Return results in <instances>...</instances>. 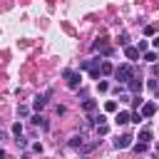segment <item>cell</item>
<instances>
[{
  "mask_svg": "<svg viewBox=\"0 0 159 159\" xmlns=\"http://www.w3.org/2000/svg\"><path fill=\"white\" fill-rule=\"evenodd\" d=\"M114 77H117L122 84H127V82H129L132 77H137V75H134V67H132V65H119V67H114Z\"/></svg>",
  "mask_w": 159,
  "mask_h": 159,
  "instance_id": "cell-1",
  "label": "cell"
},
{
  "mask_svg": "<svg viewBox=\"0 0 159 159\" xmlns=\"http://www.w3.org/2000/svg\"><path fill=\"white\" fill-rule=\"evenodd\" d=\"M62 77L67 80V87H70V89H77V87H80V82H82V75H80L77 70H65V72H62Z\"/></svg>",
  "mask_w": 159,
  "mask_h": 159,
  "instance_id": "cell-2",
  "label": "cell"
},
{
  "mask_svg": "<svg viewBox=\"0 0 159 159\" xmlns=\"http://www.w3.org/2000/svg\"><path fill=\"white\" fill-rule=\"evenodd\" d=\"M139 114H142V119L154 117V114H157V104H154V102H144V104L139 107Z\"/></svg>",
  "mask_w": 159,
  "mask_h": 159,
  "instance_id": "cell-3",
  "label": "cell"
},
{
  "mask_svg": "<svg viewBox=\"0 0 159 159\" xmlns=\"http://www.w3.org/2000/svg\"><path fill=\"white\" fill-rule=\"evenodd\" d=\"M132 139H134L132 134H122V137L114 139V147H117V149H127V147H132Z\"/></svg>",
  "mask_w": 159,
  "mask_h": 159,
  "instance_id": "cell-4",
  "label": "cell"
},
{
  "mask_svg": "<svg viewBox=\"0 0 159 159\" xmlns=\"http://www.w3.org/2000/svg\"><path fill=\"white\" fill-rule=\"evenodd\" d=\"M127 87H129V92H134V94H139V92H142V87H144V82H142L139 77H132V80L127 82Z\"/></svg>",
  "mask_w": 159,
  "mask_h": 159,
  "instance_id": "cell-5",
  "label": "cell"
},
{
  "mask_svg": "<svg viewBox=\"0 0 159 159\" xmlns=\"http://www.w3.org/2000/svg\"><path fill=\"white\" fill-rule=\"evenodd\" d=\"M114 122H117V124H127V122H132V112H127V109H122V112H117V117H114Z\"/></svg>",
  "mask_w": 159,
  "mask_h": 159,
  "instance_id": "cell-6",
  "label": "cell"
},
{
  "mask_svg": "<svg viewBox=\"0 0 159 159\" xmlns=\"http://www.w3.org/2000/svg\"><path fill=\"white\" fill-rule=\"evenodd\" d=\"M67 144H70L72 149H82V144H84V137H82V134H72Z\"/></svg>",
  "mask_w": 159,
  "mask_h": 159,
  "instance_id": "cell-7",
  "label": "cell"
},
{
  "mask_svg": "<svg viewBox=\"0 0 159 159\" xmlns=\"http://www.w3.org/2000/svg\"><path fill=\"white\" fill-rule=\"evenodd\" d=\"M124 55H127V60H132V62H134V60H139V55H142V52H139L137 47L127 45V47H124Z\"/></svg>",
  "mask_w": 159,
  "mask_h": 159,
  "instance_id": "cell-8",
  "label": "cell"
},
{
  "mask_svg": "<svg viewBox=\"0 0 159 159\" xmlns=\"http://www.w3.org/2000/svg\"><path fill=\"white\" fill-rule=\"evenodd\" d=\"M99 72H102V75H114L112 62H109V60H102V62H99Z\"/></svg>",
  "mask_w": 159,
  "mask_h": 159,
  "instance_id": "cell-9",
  "label": "cell"
},
{
  "mask_svg": "<svg viewBox=\"0 0 159 159\" xmlns=\"http://www.w3.org/2000/svg\"><path fill=\"white\" fill-rule=\"evenodd\" d=\"M32 124H35V127H42V129H47V127H50V124H47V119H45L42 114H35V117H32Z\"/></svg>",
  "mask_w": 159,
  "mask_h": 159,
  "instance_id": "cell-10",
  "label": "cell"
},
{
  "mask_svg": "<svg viewBox=\"0 0 159 159\" xmlns=\"http://www.w3.org/2000/svg\"><path fill=\"white\" fill-rule=\"evenodd\" d=\"M45 104H47V97H45V94H40V97L32 99V107H35V109H42Z\"/></svg>",
  "mask_w": 159,
  "mask_h": 159,
  "instance_id": "cell-11",
  "label": "cell"
},
{
  "mask_svg": "<svg viewBox=\"0 0 159 159\" xmlns=\"http://www.w3.org/2000/svg\"><path fill=\"white\" fill-rule=\"evenodd\" d=\"M82 109H84V112H94V109H97V99H84V102H82Z\"/></svg>",
  "mask_w": 159,
  "mask_h": 159,
  "instance_id": "cell-12",
  "label": "cell"
},
{
  "mask_svg": "<svg viewBox=\"0 0 159 159\" xmlns=\"http://www.w3.org/2000/svg\"><path fill=\"white\" fill-rule=\"evenodd\" d=\"M139 142H147V144H149V142H152V129H142V132H139Z\"/></svg>",
  "mask_w": 159,
  "mask_h": 159,
  "instance_id": "cell-13",
  "label": "cell"
},
{
  "mask_svg": "<svg viewBox=\"0 0 159 159\" xmlns=\"http://www.w3.org/2000/svg\"><path fill=\"white\" fill-rule=\"evenodd\" d=\"M104 47H109V45H107V40H104V37H99V40H97V42H92V50H104Z\"/></svg>",
  "mask_w": 159,
  "mask_h": 159,
  "instance_id": "cell-14",
  "label": "cell"
},
{
  "mask_svg": "<svg viewBox=\"0 0 159 159\" xmlns=\"http://www.w3.org/2000/svg\"><path fill=\"white\" fill-rule=\"evenodd\" d=\"M97 89H99V92H107V89H109V82H107V80H97Z\"/></svg>",
  "mask_w": 159,
  "mask_h": 159,
  "instance_id": "cell-15",
  "label": "cell"
},
{
  "mask_svg": "<svg viewBox=\"0 0 159 159\" xmlns=\"http://www.w3.org/2000/svg\"><path fill=\"white\" fill-rule=\"evenodd\" d=\"M144 60H147V62H154V60H157V52H154V50H147V52H144Z\"/></svg>",
  "mask_w": 159,
  "mask_h": 159,
  "instance_id": "cell-16",
  "label": "cell"
},
{
  "mask_svg": "<svg viewBox=\"0 0 159 159\" xmlns=\"http://www.w3.org/2000/svg\"><path fill=\"white\" fill-rule=\"evenodd\" d=\"M12 134H15V137H22V124H20V122L12 124Z\"/></svg>",
  "mask_w": 159,
  "mask_h": 159,
  "instance_id": "cell-17",
  "label": "cell"
},
{
  "mask_svg": "<svg viewBox=\"0 0 159 159\" xmlns=\"http://www.w3.org/2000/svg\"><path fill=\"white\" fill-rule=\"evenodd\" d=\"M119 45H122V47H127V45H129V35H127V32H122V35H119Z\"/></svg>",
  "mask_w": 159,
  "mask_h": 159,
  "instance_id": "cell-18",
  "label": "cell"
},
{
  "mask_svg": "<svg viewBox=\"0 0 159 159\" xmlns=\"http://www.w3.org/2000/svg\"><path fill=\"white\" fill-rule=\"evenodd\" d=\"M104 109H107V112H117V102H114V99H109V102L104 104Z\"/></svg>",
  "mask_w": 159,
  "mask_h": 159,
  "instance_id": "cell-19",
  "label": "cell"
},
{
  "mask_svg": "<svg viewBox=\"0 0 159 159\" xmlns=\"http://www.w3.org/2000/svg\"><path fill=\"white\" fill-rule=\"evenodd\" d=\"M149 149V144L147 142H139V144H134V152H147Z\"/></svg>",
  "mask_w": 159,
  "mask_h": 159,
  "instance_id": "cell-20",
  "label": "cell"
},
{
  "mask_svg": "<svg viewBox=\"0 0 159 159\" xmlns=\"http://www.w3.org/2000/svg\"><path fill=\"white\" fill-rule=\"evenodd\" d=\"M147 84H149V89H152V92H157V94H159V82H157V80H149Z\"/></svg>",
  "mask_w": 159,
  "mask_h": 159,
  "instance_id": "cell-21",
  "label": "cell"
},
{
  "mask_svg": "<svg viewBox=\"0 0 159 159\" xmlns=\"http://www.w3.org/2000/svg\"><path fill=\"white\" fill-rule=\"evenodd\" d=\"M17 114H20V117H27V114H30V107H25V104H20V109H17Z\"/></svg>",
  "mask_w": 159,
  "mask_h": 159,
  "instance_id": "cell-22",
  "label": "cell"
},
{
  "mask_svg": "<svg viewBox=\"0 0 159 159\" xmlns=\"http://www.w3.org/2000/svg\"><path fill=\"white\" fill-rule=\"evenodd\" d=\"M107 132H109V127H107V124H99V127H97V134H99V137H104Z\"/></svg>",
  "mask_w": 159,
  "mask_h": 159,
  "instance_id": "cell-23",
  "label": "cell"
},
{
  "mask_svg": "<svg viewBox=\"0 0 159 159\" xmlns=\"http://www.w3.org/2000/svg\"><path fill=\"white\" fill-rule=\"evenodd\" d=\"M137 50H139V52L144 55V52H147V40H139V45H137Z\"/></svg>",
  "mask_w": 159,
  "mask_h": 159,
  "instance_id": "cell-24",
  "label": "cell"
},
{
  "mask_svg": "<svg viewBox=\"0 0 159 159\" xmlns=\"http://www.w3.org/2000/svg\"><path fill=\"white\" fill-rule=\"evenodd\" d=\"M15 142H17V147H20V149H25V147H27V139H25V137H17Z\"/></svg>",
  "mask_w": 159,
  "mask_h": 159,
  "instance_id": "cell-25",
  "label": "cell"
},
{
  "mask_svg": "<svg viewBox=\"0 0 159 159\" xmlns=\"http://www.w3.org/2000/svg\"><path fill=\"white\" fill-rule=\"evenodd\" d=\"M97 147V142H89V144H82V152H92Z\"/></svg>",
  "mask_w": 159,
  "mask_h": 159,
  "instance_id": "cell-26",
  "label": "cell"
},
{
  "mask_svg": "<svg viewBox=\"0 0 159 159\" xmlns=\"http://www.w3.org/2000/svg\"><path fill=\"white\" fill-rule=\"evenodd\" d=\"M144 35L152 37V35H154V25H147V27H144Z\"/></svg>",
  "mask_w": 159,
  "mask_h": 159,
  "instance_id": "cell-27",
  "label": "cell"
},
{
  "mask_svg": "<svg viewBox=\"0 0 159 159\" xmlns=\"http://www.w3.org/2000/svg\"><path fill=\"white\" fill-rule=\"evenodd\" d=\"M32 152H35V154H42V144L35 142V144H32Z\"/></svg>",
  "mask_w": 159,
  "mask_h": 159,
  "instance_id": "cell-28",
  "label": "cell"
},
{
  "mask_svg": "<svg viewBox=\"0 0 159 159\" xmlns=\"http://www.w3.org/2000/svg\"><path fill=\"white\" fill-rule=\"evenodd\" d=\"M55 112H57V114H65V112H67V107H62V104H57V107H55Z\"/></svg>",
  "mask_w": 159,
  "mask_h": 159,
  "instance_id": "cell-29",
  "label": "cell"
},
{
  "mask_svg": "<svg viewBox=\"0 0 159 159\" xmlns=\"http://www.w3.org/2000/svg\"><path fill=\"white\" fill-rule=\"evenodd\" d=\"M152 72H154V77L159 80V65H154V67H152Z\"/></svg>",
  "mask_w": 159,
  "mask_h": 159,
  "instance_id": "cell-30",
  "label": "cell"
},
{
  "mask_svg": "<svg viewBox=\"0 0 159 159\" xmlns=\"http://www.w3.org/2000/svg\"><path fill=\"white\" fill-rule=\"evenodd\" d=\"M152 45H154V50H159V37H154V40H152Z\"/></svg>",
  "mask_w": 159,
  "mask_h": 159,
  "instance_id": "cell-31",
  "label": "cell"
},
{
  "mask_svg": "<svg viewBox=\"0 0 159 159\" xmlns=\"http://www.w3.org/2000/svg\"><path fill=\"white\" fill-rule=\"evenodd\" d=\"M0 159H5V149L2 147H0Z\"/></svg>",
  "mask_w": 159,
  "mask_h": 159,
  "instance_id": "cell-32",
  "label": "cell"
},
{
  "mask_svg": "<svg viewBox=\"0 0 159 159\" xmlns=\"http://www.w3.org/2000/svg\"><path fill=\"white\" fill-rule=\"evenodd\" d=\"M80 159H89V157H80Z\"/></svg>",
  "mask_w": 159,
  "mask_h": 159,
  "instance_id": "cell-33",
  "label": "cell"
},
{
  "mask_svg": "<svg viewBox=\"0 0 159 159\" xmlns=\"http://www.w3.org/2000/svg\"><path fill=\"white\" fill-rule=\"evenodd\" d=\"M157 154H159V144H157Z\"/></svg>",
  "mask_w": 159,
  "mask_h": 159,
  "instance_id": "cell-34",
  "label": "cell"
}]
</instances>
